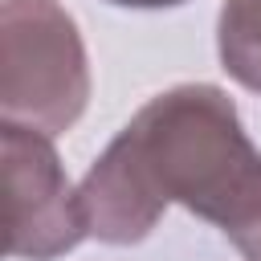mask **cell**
I'll return each instance as SVG.
<instances>
[{
  "instance_id": "1",
  "label": "cell",
  "mask_w": 261,
  "mask_h": 261,
  "mask_svg": "<svg viewBox=\"0 0 261 261\" xmlns=\"http://www.w3.org/2000/svg\"><path fill=\"white\" fill-rule=\"evenodd\" d=\"M77 200L102 245H139L167 204H184L245 261H261V151L220 86L184 82L155 94L90 163Z\"/></svg>"
},
{
  "instance_id": "2",
  "label": "cell",
  "mask_w": 261,
  "mask_h": 261,
  "mask_svg": "<svg viewBox=\"0 0 261 261\" xmlns=\"http://www.w3.org/2000/svg\"><path fill=\"white\" fill-rule=\"evenodd\" d=\"M90 102V65L73 16L57 0H4L0 110L45 135L69 130Z\"/></svg>"
},
{
  "instance_id": "3",
  "label": "cell",
  "mask_w": 261,
  "mask_h": 261,
  "mask_svg": "<svg viewBox=\"0 0 261 261\" xmlns=\"http://www.w3.org/2000/svg\"><path fill=\"white\" fill-rule=\"evenodd\" d=\"M0 151H4V192H8V257L20 261H53L69 249H77L90 228L82 216L77 188L69 184L53 135L4 122L0 126Z\"/></svg>"
},
{
  "instance_id": "4",
  "label": "cell",
  "mask_w": 261,
  "mask_h": 261,
  "mask_svg": "<svg viewBox=\"0 0 261 261\" xmlns=\"http://www.w3.org/2000/svg\"><path fill=\"white\" fill-rule=\"evenodd\" d=\"M220 65L245 86L261 94V0H224L216 20Z\"/></svg>"
},
{
  "instance_id": "5",
  "label": "cell",
  "mask_w": 261,
  "mask_h": 261,
  "mask_svg": "<svg viewBox=\"0 0 261 261\" xmlns=\"http://www.w3.org/2000/svg\"><path fill=\"white\" fill-rule=\"evenodd\" d=\"M110 4H118V8H175L184 0H110Z\"/></svg>"
}]
</instances>
